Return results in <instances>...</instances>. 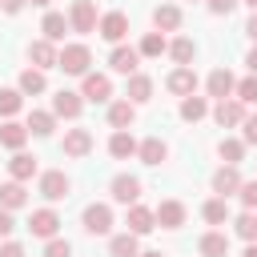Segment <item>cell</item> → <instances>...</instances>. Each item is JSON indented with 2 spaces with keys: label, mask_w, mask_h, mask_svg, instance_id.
I'll return each mask as SVG.
<instances>
[{
  "label": "cell",
  "mask_w": 257,
  "mask_h": 257,
  "mask_svg": "<svg viewBox=\"0 0 257 257\" xmlns=\"http://www.w3.org/2000/svg\"><path fill=\"white\" fill-rule=\"evenodd\" d=\"M88 64H92V56H88V48H84V44H64V48H60L56 68H64L68 76H84V72H88Z\"/></svg>",
  "instance_id": "obj_1"
},
{
  "label": "cell",
  "mask_w": 257,
  "mask_h": 257,
  "mask_svg": "<svg viewBox=\"0 0 257 257\" xmlns=\"http://www.w3.org/2000/svg\"><path fill=\"white\" fill-rule=\"evenodd\" d=\"M80 96L92 100V104H104L112 96V80L104 72H84V84H80Z\"/></svg>",
  "instance_id": "obj_2"
},
{
  "label": "cell",
  "mask_w": 257,
  "mask_h": 257,
  "mask_svg": "<svg viewBox=\"0 0 257 257\" xmlns=\"http://www.w3.org/2000/svg\"><path fill=\"white\" fill-rule=\"evenodd\" d=\"M68 24H72V32H92V28L100 24V20H96V4H92V0H72Z\"/></svg>",
  "instance_id": "obj_3"
},
{
  "label": "cell",
  "mask_w": 257,
  "mask_h": 257,
  "mask_svg": "<svg viewBox=\"0 0 257 257\" xmlns=\"http://www.w3.org/2000/svg\"><path fill=\"white\" fill-rule=\"evenodd\" d=\"M84 229H88L92 237H104V233L112 229V209H108V205H88V209H84Z\"/></svg>",
  "instance_id": "obj_4"
},
{
  "label": "cell",
  "mask_w": 257,
  "mask_h": 257,
  "mask_svg": "<svg viewBox=\"0 0 257 257\" xmlns=\"http://www.w3.org/2000/svg\"><path fill=\"white\" fill-rule=\"evenodd\" d=\"M40 197H44V201H64V197H68V177H64L60 169L44 173V177H40Z\"/></svg>",
  "instance_id": "obj_5"
},
{
  "label": "cell",
  "mask_w": 257,
  "mask_h": 257,
  "mask_svg": "<svg viewBox=\"0 0 257 257\" xmlns=\"http://www.w3.org/2000/svg\"><path fill=\"white\" fill-rule=\"evenodd\" d=\"M96 28H100V36H104V40L120 44V40H124V32H128V16H124V12H108V16H100V24H96Z\"/></svg>",
  "instance_id": "obj_6"
},
{
  "label": "cell",
  "mask_w": 257,
  "mask_h": 257,
  "mask_svg": "<svg viewBox=\"0 0 257 257\" xmlns=\"http://www.w3.org/2000/svg\"><path fill=\"white\" fill-rule=\"evenodd\" d=\"M80 108H84V96H80V92L60 88V92L52 96V112H56V116H68V120H72V116H80Z\"/></svg>",
  "instance_id": "obj_7"
},
{
  "label": "cell",
  "mask_w": 257,
  "mask_h": 257,
  "mask_svg": "<svg viewBox=\"0 0 257 257\" xmlns=\"http://www.w3.org/2000/svg\"><path fill=\"white\" fill-rule=\"evenodd\" d=\"M213 120H217L221 128H229V124H241V120H245V104L225 96V100H217V108H213Z\"/></svg>",
  "instance_id": "obj_8"
},
{
  "label": "cell",
  "mask_w": 257,
  "mask_h": 257,
  "mask_svg": "<svg viewBox=\"0 0 257 257\" xmlns=\"http://www.w3.org/2000/svg\"><path fill=\"white\" fill-rule=\"evenodd\" d=\"M137 197H141V181H137V177H128V173L112 177V201H120V205H137Z\"/></svg>",
  "instance_id": "obj_9"
},
{
  "label": "cell",
  "mask_w": 257,
  "mask_h": 257,
  "mask_svg": "<svg viewBox=\"0 0 257 257\" xmlns=\"http://www.w3.org/2000/svg\"><path fill=\"white\" fill-rule=\"evenodd\" d=\"M137 60H141V48H124V44H116V48H112V56H108L112 72H124V76H133V72H137Z\"/></svg>",
  "instance_id": "obj_10"
},
{
  "label": "cell",
  "mask_w": 257,
  "mask_h": 257,
  "mask_svg": "<svg viewBox=\"0 0 257 257\" xmlns=\"http://www.w3.org/2000/svg\"><path fill=\"white\" fill-rule=\"evenodd\" d=\"M205 84H209V96H217V100H225L229 92H237V80H233V72H229V68H213Z\"/></svg>",
  "instance_id": "obj_11"
},
{
  "label": "cell",
  "mask_w": 257,
  "mask_h": 257,
  "mask_svg": "<svg viewBox=\"0 0 257 257\" xmlns=\"http://www.w3.org/2000/svg\"><path fill=\"white\" fill-rule=\"evenodd\" d=\"M28 229H32V237H56L60 217H56L52 209H36V213H32V221H28Z\"/></svg>",
  "instance_id": "obj_12"
},
{
  "label": "cell",
  "mask_w": 257,
  "mask_h": 257,
  "mask_svg": "<svg viewBox=\"0 0 257 257\" xmlns=\"http://www.w3.org/2000/svg\"><path fill=\"white\" fill-rule=\"evenodd\" d=\"M193 88H197V76H193L189 64H181V68L169 72V92H177V96H193Z\"/></svg>",
  "instance_id": "obj_13"
},
{
  "label": "cell",
  "mask_w": 257,
  "mask_h": 257,
  "mask_svg": "<svg viewBox=\"0 0 257 257\" xmlns=\"http://www.w3.org/2000/svg\"><path fill=\"white\" fill-rule=\"evenodd\" d=\"M157 225L181 229V225H185V205H181V201H161V205H157Z\"/></svg>",
  "instance_id": "obj_14"
},
{
  "label": "cell",
  "mask_w": 257,
  "mask_h": 257,
  "mask_svg": "<svg viewBox=\"0 0 257 257\" xmlns=\"http://www.w3.org/2000/svg\"><path fill=\"white\" fill-rule=\"evenodd\" d=\"M157 229V213H149L145 205H128V233H153Z\"/></svg>",
  "instance_id": "obj_15"
},
{
  "label": "cell",
  "mask_w": 257,
  "mask_h": 257,
  "mask_svg": "<svg viewBox=\"0 0 257 257\" xmlns=\"http://www.w3.org/2000/svg\"><path fill=\"white\" fill-rule=\"evenodd\" d=\"M28 56L36 60V68H56V60H60V52L52 48V40H32L28 44Z\"/></svg>",
  "instance_id": "obj_16"
},
{
  "label": "cell",
  "mask_w": 257,
  "mask_h": 257,
  "mask_svg": "<svg viewBox=\"0 0 257 257\" xmlns=\"http://www.w3.org/2000/svg\"><path fill=\"white\" fill-rule=\"evenodd\" d=\"M88 149H92V133L88 128H68L64 133V153L68 157H84Z\"/></svg>",
  "instance_id": "obj_17"
},
{
  "label": "cell",
  "mask_w": 257,
  "mask_h": 257,
  "mask_svg": "<svg viewBox=\"0 0 257 257\" xmlns=\"http://www.w3.org/2000/svg\"><path fill=\"white\" fill-rule=\"evenodd\" d=\"M213 189H217L221 197H229V193H237V189H241V177H237V165H221V169L213 173Z\"/></svg>",
  "instance_id": "obj_18"
},
{
  "label": "cell",
  "mask_w": 257,
  "mask_h": 257,
  "mask_svg": "<svg viewBox=\"0 0 257 257\" xmlns=\"http://www.w3.org/2000/svg\"><path fill=\"white\" fill-rule=\"evenodd\" d=\"M137 149H141V145L133 141V133H128V128H116V133H112V141H108V153H112L116 161H124V157H133Z\"/></svg>",
  "instance_id": "obj_19"
},
{
  "label": "cell",
  "mask_w": 257,
  "mask_h": 257,
  "mask_svg": "<svg viewBox=\"0 0 257 257\" xmlns=\"http://www.w3.org/2000/svg\"><path fill=\"white\" fill-rule=\"evenodd\" d=\"M137 157H141L145 165H161V161L169 157V145H165L161 137H149V141H141V149H137Z\"/></svg>",
  "instance_id": "obj_20"
},
{
  "label": "cell",
  "mask_w": 257,
  "mask_h": 257,
  "mask_svg": "<svg viewBox=\"0 0 257 257\" xmlns=\"http://www.w3.org/2000/svg\"><path fill=\"white\" fill-rule=\"evenodd\" d=\"M153 24H157L161 32H173V28L181 24V8H177V4H157V8H153Z\"/></svg>",
  "instance_id": "obj_21"
},
{
  "label": "cell",
  "mask_w": 257,
  "mask_h": 257,
  "mask_svg": "<svg viewBox=\"0 0 257 257\" xmlns=\"http://www.w3.org/2000/svg\"><path fill=\"white\" fill-rule=\"evenodd\" d=\"M24 141H28V124H16V120L0 124V145L4 149H24Z\"/></svg>",
  "instance_id": "obj_22"
},
{
  "label": "cell",
  "mask_w": 257,
  "mask_h": 257,
  "mask_svg": "<svg viewBox=\"0 0 257 257\" xmlns=\"http://www.w3.org/2000/svg\"><path fill=\"white\" fill-rule=\"evenodd\" d=\"M24 201H28V193H24L20 181H4L0 185V209H20Z\"/></svg>",
  "instance_id": "obj_23"
},
{
  "label": "cell",
  "mask_w": 257,
  "mask_h": 257,
  "mask_svg": "<svg viewBox=\"0 0 257 257\" xmlns=\"http://www.w3.org/2000/svg\"><path fill=\"white\" fill-rule=\"evenodd\" d=\"M149 96H153V80H149L145 72H133V76H128V100H133V104H145Z\"/></svg>",
  "instance_id": "obj_24"
},
{
  "label": "cell",
  "mask_w": 257,
  "mask_h": 257,
  "mask_svg": "<svg viewBox=\"0 0 257 257\" xmlns=\"http://www.w3.org/2000/svg\"><path fill=\"white\" fill-rule=\"evenodd\" d=\"M133 116H137L133 100H116V104H108V124H112V128H128Z\"/></svg>",
  "instance_id": "obj_25"
},
{
  "label": "cell",
  "mask_w": 257,
  "mask_h": 257,
  "mask_svg": "<svg viewBox=\"0 0 257 257\" xmlns=\"http://www.w3.org/2000/svg\"><path fill=\"white\" fill-rule=\"evenodd\" d=\"M108 253H112V257H137V253H141L137 233H116V237L108 241Z\"/></svg>",
  "instance_id": "obj_26"
},
{
  "label": "cell",
  "mask_w": 257,
  "mask_h": 257,
  "mask_svg": "<svg viewBox=\"0 0 257 257\" xmlns=\"http://www.w3.org/2000/svg\"><path fill=\"white\" fill-rule=\"evenodd\" d=\"M8 173H12V181H28V177L36 173V161H32L28 153H20V149H16V157L8 161Z\"/></svg>",
  "instance_id": "obj_27"
},
{
  "label": "cell",
  "mask_w": 257,
  "mask_h": 257,
  "mask_svg": "<svg viewBox=\"0 0 257 257\" xmlns=\"http://www.w3.org/2000/svg\"><path fill=\"white\" fill-rule=\"evenodd\" d=\"M201 253L205 257H229V237L225 233H205L201 237Z\"/></svg>",
  "instance_id": "obj_28"
},
{
  "label": "cell",
  "mask_w": 257,
  "mask_h": 257,
  "mask_svg": "<svg viewBox=\"0 0 257 257\" xmlns=\"http://www.w3.org/2000/svg\"><path fill=\"white\" fill-rule=\"evenodd\" d=\"M40 28H44V40H52V44H56V40H64V32H68V20H64L60 12H48Z\"/></svg>",
  "instance_id": "obj_29"
},
{
  "label": "cell",
  "mask_w": 257,
  "mask_h": 257,
  "mask_svg": "<svg viewBox=\"0 0 257 257\" xmlns=\"http://www.w3.org/2000/svg\"><path fill=\"white\" fill-rule=\"evenodd\" d=\"M44 88H48V80H44L40 68H24V72H20V92L36 96V92H44Z\"/></svg>",
  "instance_id": "obj_30"
},
{
  "label": "cell",
  "mask_w": 257,
  "mask_h": 257,
  "mask_svg": "<svg viewBox=\"0 0 257 257\" xmlns=\"http://www.w3.org/2000/svg\"><path fill=\"white\" fill-rule=\"evenodd\" d=\"M201 217H205L209 225H225V221H229V205H225V197H217V201H205Z\"/></svg>",
  "instance_id": "obj_31"
},
{
  "label": "cell",
  "mask_w": 257,
  "mask_h": 257,
  "mask_svg": "<svg viewBox=\"0 0 257 257\" xmlns=\"http://www.w3.org/2000/svg\"><path fill=\"white\" fill-rule=\"evenodd\" d=\"M205 112H209L205 96H181V116H185V120H201Z\"/></svg>",
  "instance_id": "obj_32"
},
{
  "label": "cell",
  "mask_w": 257,
  "mask_h": 257,
  "mask_svg": "<svg viewBox=\"0 0 257 257\" xmlns=\"http://www.w3.org/2000/svg\"><path fill=\"white\" fill-rule=\"evenodd\" d=\"M52 124H56V112H40V108H36V112L28 116V133H36V137H48Z\"/></svg>",
  "instance_id": "obj_33"
},
{
  "label": "cell",
  "mask_w": 257,
  "mask_h": 257,
  "mask_svg": "<svg viewBox=\"0 0 257 257\" xmlns=\"http://www.w3.org/2000/svg\"><path fill=\"white\" fill-rule=\"evenodd\" d=\"M20 104H24V96L16 88H0V116H16Z\"/></svg>",
  "instance_id": "obj_34"
},
{
  "label": "cell",
  "mask_w": 257,
  "mask_h": 257,
  "mask_svg": "<svg viewBox=\"0 0 257 257\" xmlns=\"http://www.w3.org/2000/svg\"><path fill=\"white\" fill-rule=\"evenodd\" d=\"M169 52H173V60H177V64H189V60H193V52H197V44H193L189 36H181V40H173V44H169Z\"/></svg>",
  "instance_id": "obj_35"
},
{
  "label": "cell",
  "mask_w": 257,
  "mask_h": 257,
  "mask_svg": "<svg viewBox=\"0 0 257 257\" xmlns=\"http://www.w3.org/2000/svg\"><path fill=\"white\" fill-rule=\"evenodd\" d=\"M217 153H221V161H225V165H237V161L245 157V141H221V145H217Z\"/></svg>",
  "instance_id": "obj_36"
},
{
  "label": "cell",
  "mask_w": 257,
  "mask_h": 257,
  "mask_svg": "<svg viewBox=\"0 0 257 257\" xmlns=\"http://www.w3.org/2000/svg\"><path fill=\"white\" fill-rule=\"evenodd\" d=\"M237 237H245V241H257V213H253V209L237 217Z\"/></svg>",
  "instance_id": "obj_37"
},
{
  "label": "cell",
  "mask_w": 257,
  "mask_h": 257,
  "mask_svg": "<svg viewBox=\"0 0 257 257\" xmlns=\"http://www.w3.org/2000/svg\"><path fill=\"white\" fill-rule=\"evenodd\" d=\"M165 48H169V44H165V36H161V32H149V36L141 40V56H161Z\"/></svg>",
  "instance_id": "obj_38"
},
{
  "label": "cell",
  "mask_w": 257,
  "mask_h": 257,
  "mask_svg": "<svg viewBox=\"0 0 257 257\" xmlns=\"http://www.w3.org/2000/svg\"><path fill=\"white\" fill-rule=\"evenodd\" d=\"M237 100H241V104H257V76L237 80Z\"/></svg>",
  "instance_id": "obj_39"
},
{
  "label": "cell",
  "mask_w": 257,
  "mask_h": 257,
  "mask_svg": "<svg viewBox=\"0 0 257 257\" xmlns=\"http://www.w3.org/2000/svg\"><path fill=\"white\" fill-rule=\"evenodd\" d=\"M44 257H72V245H68V241H60V237H48Z\"/></svg>",
  "instance_id": "obj_40"
},
{
  "label": "cell",
  "mask_w": 257,
  "mask_h": 257,
  "mask_svg": "<svg viewBox=\"0 0 257 257\" xmlns=\"http://www.w3.org/2000/svg\"><path fill=\"white\" fill-rule=\"evenodd\" d=\"M237 193H241V205L245 209H257V181H241Z\"/></svg>",
  "instance_id": "obj_41"
},
{
  "label": "cell",
  "mask_w": 257,
  "mask_h": 257,
  "mask_svg": "<svg viewBox=\"0 0 257 257\" xmlns=\"http://www.w3.org/2000/svg\"><path fill=\"white\" fill-rule=\"evenodd\" d=\"M245 145H257V116H245Z\"/></svg>",
  "instance_id": "obj_42"
},
{
  "label": "cell",
  "mask_w": 257,
  "mask_h": 257,
  "mask_svg": "<svg viewBox=\"0 0 257 257\" xmlns=\"http://www.w3.org/2000/svg\"><path fill=\"white\" fill-rule=\"evenodd\" d=\"M16 229V221H12V209H0V237H8Z\"/></svg>",
  "instance_id": "obj_43"
},
{
  "label": "cell",
  "mask_w": 257,
  "mask_h": 257,
  "mask_svg": "<svg viewBox=\"0 0 257 257\" xmlns=\"http://www.w3.org/2000/svg\"><path fill=\"white\" fill-rule=\"evenodd\" d=\"M0 257H24V245H16V241H4V245H0Z\"/></svg>",
  "instance_id": "obj_44"
},
{
  "label": "cell",
  "mask_w": 257,
  "mask_h": 257,
  "mask_svg": "<svg viewBox=\"0 0 257 257\" xmlns=\"http://www.w3.org/2000/svg\"><path fill=\"white\" fill-rule=\"evenodd\" d=\"M233 4H237V0H209V12H217V16H221V12H233Z\"/></svg>",
  "instance_id": "obj_45"
},
{
  "label": "cell",
  "mask_w": 257,
  "mask_h": 257,
  "mask_svg": "<svg viewBox=\"0 0 257 257\" xmlns=\"http://www.w3.org/2000/svg\"><path fill=\"white\" fill-rule=\"evenodd\" d=\"M0 8H4V12H8V16H16V12H20V8H24V0H0Z\"/></svg>",
  "instance_id": "obj_46"
},
{
  "label": "cell",
  "mask_w": 257,
  "mask_h": 257,
  "mask_svg": "<svg viewBox=\"0 0 257 257\" xmlns=\"http://www.w3.org/2000/svg\"><path fill=\"white\" fill-rule=\"evenodd\" d=\"M245 64H249V72H253V76H257V48H253V52H249V56H245Z\"/></svg>",
  "instance_id": "obj_47"
},
{
  "label": "cell",
  "mask_w": 257,
  "mask_h": 257,
  "mask_svg": "<svg viewBox=\"0 0 257 257\" xmlns=\"http://www.w3.org/2000/svg\"><path fill=\"white\" fill-rule=\"evenodd\" d=\"M245 32H249V36H253V40H257V12H253V16H249V24H245Z\"/></svg>",
  "instance_id": "obj_48"
},
{
  "label": "cell",
  "mask_w": 257,
  "mask_h": 257,
  "mask_svg": "<svg viewBox=\"0 0 257 257\" xmlns=\"http://www.w3.org/2000/svg\"><path fill=\"white\" fill-rule=\"evenodd\" d=\"M245 257H257V241H249V249H245Z\"/></svg>",
  "instance_id": "obj_49"
},
{
  "label": "cell",
  "mask_w": 257,
  "mask_h": 257,
  "mask_svg": "<svg viewBox=\"0 0 257 257\" xmlns=\"http://www.w3.org/2000/svg\"><path fill=\"white\" fill-rule=\"evenodd\" d=\"M32 4H40V8H48V4H52V0H32Z\"/></svg>",
  "instance_id": "obj_50"
},
{
  "label": "cell",
  "mask_w": 257,
  "mask_h": 257,
  "mask_svg": "<svg viewBox=\"0 0 257 257\" xmlns=\"http://www.w3.org/2000/svg\"><path fill=\"white\" fill-rule=\"evenodd\" d=\"M137 257H161V253H137Z\"/></svg>",
  "instance_id": "obj_51"
},
{
  "label": "cell",
  "mask_w": 257,
  "mask_h": 257,
  "mask_svg": "<svg viewBox=\"0 0 257 257\" xmlns=\"http://www.w3.org/2000/svg\"><path fill=\"white\" fill-rule=\"evenodd\" d=\"M245 4H249V8H253V12H257V0H245Z\"/></svg>",
  "instance_id": "obj_52"
}]
</instances>
